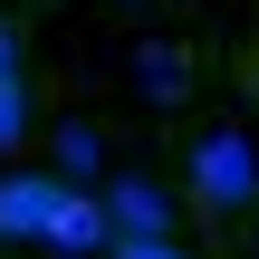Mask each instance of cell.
<instances>
[{
	"label": "cell",
	"instance_id": "5b68a950",
	"mask_svg": "<svg viewBox=\"0 0 259 259\" xmlns=\"http://www.w3.org/2000/svg\"><path fill=\"white\" fill-rule=\"evenodd\" d=\"M96 125H58V183H96Z\"/></svg>",
	"mask_w": 259,
	"mask_h": 259
},
{
	"label": "cell",
	"instance_id": "6da1fadb",
	"mask_svg": "<svg viewBox=\"0 0 259 259\" xmlns=\"http://www.w3.org/2000/svg\"><path fill=\"white\" fill-rule=\"evenodd\" d=\"M192 202L202 211H250L259 202V154L240 125H211L202 144H192Z\"/></svg>",
	"mask_w": 259,
	"mask_h": 259
},
{
	"label": "cell",
	"instance_id": "3957f363",
	"mask_svg": "<svg viewBox=\"0 0 259 259\" xmlns=\"http://www.w3.org/2000/svg\"><path fill=\"white\" fill-rule=\"evenodd\" d=\"M96 202H106V221H115V231H173V192H163V183H144V173H115Z\"/></svg>",
	"mask_w": 259,
	"mask_h": 259
},
{
	"label": "cell",
	"instance_id": "52a82bcc",
	"mask_svg": "<svg viewBox=\"0 0 259 259\" xmlns=\"http://www.w3.org/2000/svg\"><path fill=\"white\" fill-rule=\"evenodd\" d=\"M19 135H29V87H19V77H0V154H10Z\"/></svg>",
	"mask_w": 259,
	"mask_h": 259
},
{
	"label": "cell",
	"instance_id": "7a4b0ae2",
	"mask_svg": "<svg viewBox=\"0 0 259 259\" xmlns=\"http://www.w3.org/2000/svg\"><path fill=\"white\" fill-rule=\"evenodd\" d=\"M58 173H0V250H48V221H58Z\"/></svg>",
	"mask_w": 259,
	"mask_h": 259
},
{
	"label": "cell",
	"instance_id": "8992f818",
	"mask_svg": "<svg viewBox=\"0 0 259 259\" xmlns=\"http://www.w3.org/2000/svg\"><path fill=\"white\" fill-rule=\"evenodd\" d=\"M106 259H192V250H183L173 231H115V240H106Z\"/></svg>",
	"mask_w": 259,
	"mask_h": 259
},
{
	"label": "cell",
	"instance_id": "277c9868",
	"mask_svg": "<svg viewBox=\"0 0 259 259\" xmlns=\"http://www.w3.org/2000/svg\"><path fill=\"white\" fill-rule=\"evenodd\" d=\"M106 240H115L106 202H96L87 183H67V192H58V221H48V250H106Z\"/></svg>",
	"mask_w": 259,
	"mask_h": 259
},
{
	"label": "cell",
	"instance_id": "ba28073f",
	"mask_svg": "<svg viewBox=\"0 0 259 259\" xmlns=\"http://www.w3.org/2000/svg\"><path fill=\"white\" fill-rule=\"evenodd\" d=\"M0 77H19V29L0 19Z\"/></svg>",
	"mask_w": 259,
	"mask_h": 259
}]
</instances>
